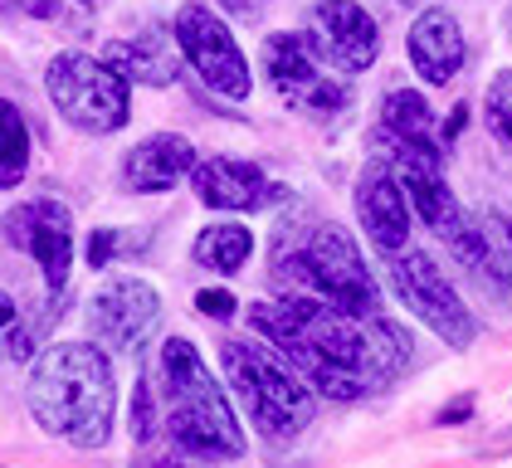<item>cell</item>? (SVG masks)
<instances>
[{
	"instance_id": "cell-4",
	"label": "cell",
	"mask_w": 512,
	"mask_h": 468,
	"mask_svg": "<svg viewBox=\"0 0 512 468\" xmlns=\"http://www.w3.org/2000/svg\"><path fill=\"white\" fill-rule=\"evenodd\" d=\"M269 269L278 273L283 293H308V298H322V303L356 312V317L381 312L376 278L366 269L356 239L342 225H298V230H283L274 244Z\"/></svg>"
},
{
	"instance_id": "cell-6",
	"label": "cell",
	"mask_w": 512,
	"mask_h": 468,
	"mask_svg": "<svg viewBox=\"0 0 512 468\" xmlns=\"http://www.w3.org/2000/svg\"><path fill=\"white\" fill-rule=\"evenodd\" d=\"M44 88L54 98V108L64 113L69 127H79L88 137H108L132 122V83L108 64L79 49H64L49 59Z\"/></svg>"
},
{
	"instance_id": "cell-15",
	"label": "cell",
	"mask_w": 512,
	"mask_h": 468,
	"mask_svg": "<svg viewBox=\"0 0 512 468\" xmlns=\"http://www.w3.org/2000/svg\"><path fill=\"white\" fill-rule=\"evenodd\" d=\"M405 49H410L415 74L425 78L430 88L449 83V78L464 69V54H469V49H464V30H459V20H454L449 10H420L415 25H410Z\"/></svg>"
},
{
	"instance_id": "cell-24",
	"label": "cell",
	"mask_w": 512,
	"mask_h": 468,
	"mask_svg": "<svg viewBox=\"0 0 512 468\" xmlns=\"http://www.w3.org/2000/svg\"><path fill=\"white\" fill-rule=\"evenodd\" d=\"M113 249H118V234L113 230H93L88 234V269H108Z\"/></svg>"
},
{
	"instance_id": "cell-28",
	"label": "cell",
	"mask_w": 512,
	"mask_h": 468,
	"mask_svg": "<svg viewBox=\"0 0 512 468\" xmlns=\"http://www.w3.org/2000/svg\"><path fill=\"white\" fill-rule=\"evenodd\" d=\"M464 122H469V103H459V108H454V117H449V137H459V127H464Z\"/></svg>"
},
{
	"instance_id": "cell-12",
	"label": "cell",
	"mask_w": 512,
	"mask_h": 468,
	"mask_svg": "<svg viewBox=\"0 0 512 468\" xmlns=\"http://www.w3.org/2000/svg\"><path fill=\"white\" fill-rule=\"evenodd\" d=\"M308 44L342 74H366L381 54V30L356 0H317L308 10Z\"/></svg>"
},
{
	"instance_id": "cell-26",
	"label": "cell",
	"mask_w": 512,
	"mask_h": 468,
	"mask_svg": "<svg viewBox=\"0 0 512 468\" xmlns=\"http://www.w3.org/2000/svg\"><path fill=\"white\" fill-rule=\"evenodd\" d=\"M469 415H473V395H464V400H454L439 420H444V425H454V420H469Z\"/></svg>"
},
{
	"instance_id": "cell-11",
	"label": "cell",
	"mask_w": 512,
	"mask_h": 468,
	"mask_svg": "<svg viewBox=\"0 0 512 468\" xmlns=\"http://www.w3.org/2000/svg\"><path fill=\"white\" fill-rule=\"evenodd\" d=\"M5 239L40 264L49 288H64L74 269V215L59 200H25L5 215Z\"/></svg>"
},
{
	"instance_id": "cell-13",
	"label": "cell",
	"mask_w": 512,
	"mask_h": 468,
	"mask_svg": "<svg viewBox=\"0 0 512 468\" xmlns=\"http://www.w3.org/2000/svg\"><path fill=\"white\" fill-rule=\"evenodd\" d=\"M356 220L376 239L381 254H400L405 239H410V200H405L395 171L381 156H371L356 176Z\"/></svg>"
},
{
	"instance_id": "cell-22",
	"label": "cell",
	"mask_w": 512,
	"mask_h": 468,
	"mask_svg": "<svg viewBox=\"0 0 512 468\" xmlns=\"http://www.w3.org/2000/svg\"><path fill=\"white\" fill-rule=\"evenodd\" d=\"M132 434L137 439H152L157 434V390H152V376L137 381V405H132Z\"/></svg>"
},
{
	"instance_id": "cell-16",
	"label": "cell",
	"mask_w": 512,
	"mask_h": 468,
	"mask_svg": "<svg viewBox=\"0 0 512 468\" xmlns=\"http://www.w3.org/2000/svg\"><path fill=\"white\" fill-rule=\"evenodd\" d=\"M191 166H196V147L186 137H176V132H157V137H147V142H137L127 152L122 181H127V191L137 195H161L171 186H181L191 176Z\"/></svg>"
},
{
	"instance_id": "cell-2",
	"label": "cell",
	"mask_w": 512,
	"mask_h": 468,
	"mask_svg": "<svg viewBox=\"0 0 512 468\" xmlns=\"http://www.w3.org/2000/svg\"><path fill=\"white\" fill-rule=\"evenodd\" d=\"M30 415L44 434L74 444V449H103L118 425V376L98 342H54L30 366Z\"/></svg>"
},
{
	"instance_id": "cell-23",
	"label": "cell",
	"mask_w": 512,
	"mask_h": 468,
	"mask_svg": "<svg viewBox=\"0 0 512 468\" xmlns=\"http://www.w3.org/2000/svg\"><path fill=\"white\" fill-rule=\"evenodd\" d=\"M196 308L205 317H215V322H225V317H235V293H225V288H200L196 293Z\"/></svg>"
},
{
	"instance_id": "cell-10",
	"label": "cell",
	"mask_w": 512,
	"mask_h": 468,
	"mask_svg": "<svg viewBox=\"0 0 512 468\" xmlns=\"http://www.w3.org/2000/svg\"><path fill=\"white\" fill-rule=\"evenodd\" d=\"M161 322V298L152 283H142V278H108L98 293H93V303H88V332H93V342H103L108 351H118V356H132V351H142L152 342V332H157Z\"/></svg>"
},
{
	"instance_id": "cell-25",
	"label": "cell",
	"mask_w": 512,
	"mask_h": 468,
	"mask_svg": "<svg viewBox=\"0 0 512 468\" xmlns=\"http://www.w3.org/2000/svg\"><path fill=\"white\" fill-rule=\"evenodd\" d=\"M220 5H225L235 20H259V15H264V0H220Z\"/></svg>"
},
{
	"instance_id": "cell-27",
	"label": "cell",
	"mask_w": 512,
	"mask_h": 468,
	"mask_svg": "<svg viewBox=\"0 0 512 468\" xmlns=\"http://www.w3.org/2000/svg\"><path fill=\"white\" fill-rule=\"evenodd\" d=\"M15 5H20V10H25V15H40V20H49V15H54V10H59V5H54V0H15Z\"/></svg>"
},
{
	"instance_id": "cell-18",
	"label": "cell",
	"mask_w": 512,
	"mask_h": 468,
	"mask_svg": "<svg viewBox=\"0 0 512 468\" xmlns=\"http://www.w3.org/2000/svg\"><path fill=\"white\" fill-rule=\"evenodd\" d=\"M381 132H391V137L410 142V147L439 152V142H434V113H430V103H425V93H415V88L386 93V103H381Z\"/></svg>"
},
{
	"instance_id": "cell-19",
	"label": "cell",
	"mask_w": 512,
	"mask_h": 468,
	"mask_svg": "<svg viewBox=\"0 0 512 468\" xmlns=\"http://www.w3.org/2000/svg\"><path fill=\"white\" fill-rule=\"evenodd\" d=\"M196 264L210 273H220V278H230L249 264V254H254V234L244 230L239 220H220V225H205L196 234Z\"/></svg>"
},
{
	"instance_id": "cell-14",
	"label": "cell",
	"mask_w": 512,
	"mask_h": 468,
	"mask_svg": "<svg viewBox=\"0 0 512 468\" xmlns=\"http://www.w3.org/2000/svg\"><path fill=\"white\" fill-rule=\"evenodd\" d=\"M191 186L196 195L210 205V210H264V205H274L283 200V186H274L254 161H239V156H205L191 166Z\"/></svg>"
},
{
	"instance_id": "cell-1",
	"label": "cell",
	"mask_w": 512,
	"mask_h": 468,
	"mask_svg": "<svg viewBox=\"0 0 512 468\" xmlns=\"http://www.w3.org/2000/svg\"><path fill=\"white\" fill-rule=\"evenodd\" d=\"M249 327L332 400H361L410 366V337L381 312L356 317L308 293H283L278 303H254Z\"/></svg>"
},
{
	"instance_id": "cell-8",
	"label": "cell",
	"mask_w": 512,
	"mask_h": 468,
	"mask_svg": "<svg viewBox=\"0 0 512 468\" xmlns=\"http://www.w3.org/2000/svg\"><path fill=\"white\" fill-rule=\"evenodd\" d=\"M391 273H395V293L405 298V308L415 312L439 342H449V347H459V351L473 347L478 322H473V312L464 308V298L454 293V283L430 264V254L400 249V254H395V264H391Z\"/></svg>"
},
{
	"instance_id": "cell-3",
	"label": "cell",
	"mask_w": 512,
	"mask_h": 468,
	"mask_svg": "<svg viewBox=\"0 0 512 468\" xmlns=\"http://www.w3.org/2000/svg\"><path fill=\"white\" fill-rule=\"evenodd\" d=\"M152 390H157L161 405V425L171 434V444L191 459L205 464H230L244 459V429L235 420V405L230 395L215 386L210 366L196 356V347L186 337H171L157 351V366L147 371Z\"/></svg>"
},
{
	"instance_id": "cell-5",
	"label": "cell",
	"mask_w": 512,
	"mask_h": 468,
	"mask_svg": "<svg viewBox=\"0 0 512 468\" xmlns=\"http://www.w3.org/2000/svg\"><path fill=\"white\" fill-rule=\"evenodd\" d=\"M220 366H225V381L235 390V400L244 405V415L264 429L269 439L288 444L298 439L303 429L313 425V386L278 356V351L259 347V342H225L220 347Z\"/></svg>"
},
{
	"instance_id": "cell-21",
	"label": "cell",
	"mask_w": 512,
	"mask_h": 468,
	"mask_svg": "<svg viewBox=\"0 0 512 468\" xmlns=\"http://www.w3.org/2000/svg\"><path fill=\"white\" fill-rule=\"evenodd\" d=\"M483 108H488V127H493V137L512 152V69H503V74L488 83Z\"/></svg>"
},
{
	"instance_id": "cell-29",
	"label": "cell",
	"mask_w": 512,
	"mask_h": 468,
	"mask_svg": "<svg viewBox=\"0 0 512 468\" xmlns=\"http://www.w3.org/2000/svg\"><path fill=\"white\" fill-rule=\"evenodd\" d=\"M508 244H512V225H508Z\"/></svg>"
},
{
	"instance_id": "cell-9",
	"label": "cell",
	"mask_w": 512,
	"mask_h": 468,
	"mask_svg": "<svg viewBox=\"0 0 512 468\" xmlns=\"http://www.w3.org/2000/svg\"><path fill=\"white\" fill-rule=\"evenodd\" d=\"M264 69H269V83L278 88V98L303 117H332L352 103V88L317 69L313 44L303 35L278 30V35L264 39Z\"/></svg>"
},
{
	"instance_id": "cell-17",
	"label": "cell",
	"mask_w": 512,
	"mask_h": 468,
	"mask_svg": "<svg viewBox=\"0 0 512 468\" xmlns=\"http://www.w3.org/2000/svg\"><path fill=\"white\" fill-rule=\"evenodd\" d=\"M108 64L127 83L166 88V83H176V74H181V49H176V39L161 35V25H157V30H147V35H137V39H113L108 44Z\"/></svg>"
},
{
	"instance_id": "cell-20",
	"label": "cell",
	"mask_w": 512,
	"mask_h": 468,
	"mask_svg": "<svg viewBox=\"0 0 512 468\" xmlns=\"http://www.w3.org/2000/svg\"><path fill=\"white\" fill-rule=\"evenodd\" d=\"M25 171H30V127L10 98H0V191H15Z\"/></svg>"
},
{
	"instance_id": "cell-7",
	"label": "cell",
	"mask_w": 512,
	"mask_h": 468,
	"mask_svg": "<svg viewBox=\"0 0 512 468\" xmlns=\"http://www.w3.org/2000/svg\"><path fill=\"white\" fill-rule=\"evenodd\" d=\"M176 49L191 59V69L200 74V83L220 98H249V59L235 44L230 25L205 5V0H186L176 10Z\"/></svg>"
}]
</instances>
